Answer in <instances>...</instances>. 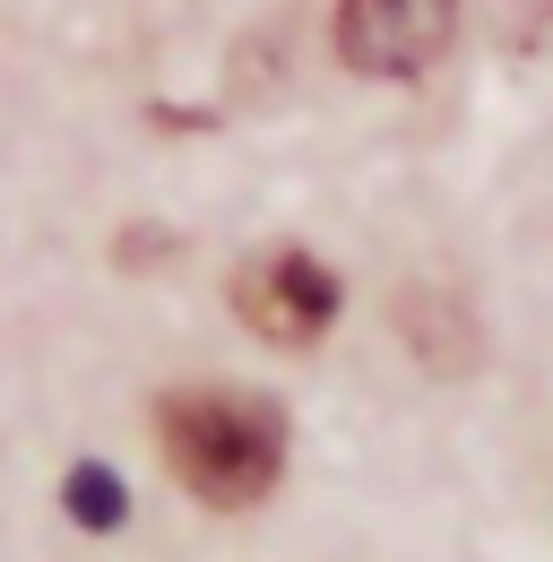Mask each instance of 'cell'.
Listing matches in <instances>:
<instances>
[{
    "label": "cell",
    "instance_id": "1",
    "mask_svg": "<svg viewBox=\"0 0 553 562\" xmlns=\"http://www.w3.org/2000/svg\"><path fill=\"white\" fill-rule=\"evenodd\" d=\"M156 441L182 493L207 510H251L285 476V416L251 390H165Z\"/></svg>",
    "mask_w": 553,
    "mask_h": 562
},
{
    "label": "cell",
    "instance_id": "2",
    "mask_svg": "<svg viewBox=\"0 0 553 562\" xmlns=\"http://www.w3.org/2000/svg\"><path fill=\"white\" fill-rule=\"evenodd\" d=\"M234 312H242V329L269 338V347H320L329 321H338V278H329V260H312L303 243H276V251H251V260H242Z\"/></svg>",
    "mask_w": 553,
    "mask_h": 562
},
{
    "label": "cell",
    "instance_id": "3",
    "mask_svg": "<svg viewBox=\"0 0 553 562\" xmlns=\"http://www.w3.org/2000/svg\"><path fill=\"white\" fill-rule=\"evenodd\" d=\"M459 35V0H338V53L363 78L432 70Z\"/></svg>",
    "mask_w": 553,
    "mask_h": 562
},
{
    "label": "cell",
    "instance_id": "5",
    "mask_svg": "<svg viewBox=\"0 0 553 562\" xmlns=\"http://www.w3.org/2000/svg\"><path fill=\"white\" fill-rule=\"evenodd\" d=\"M61 502H69V519H78V528H95V537H113V528H122V510H131V493H122V476H113L104 459H78V468H69V485H61Z\"/></svg>",
    "mask_w": 553,
    "mask_h": 562
},
{
    "label": "cell",
    "instance_id": "4",
    "mask_svg": "<svg viewBox=\"0 0 553 562\" xmlns=\"http://www.w3.org/2000/svg\"><path fill=\"white\" fill-rule=\"evenodd\" d=\"M398 329H407V347L424 355L432 372H467V363H476V329H467V312H459L450 294H432V285L398 294Z\"/></svg>",
    "mask_w": 553,
    "mask_h": 562
}]
</instances>
